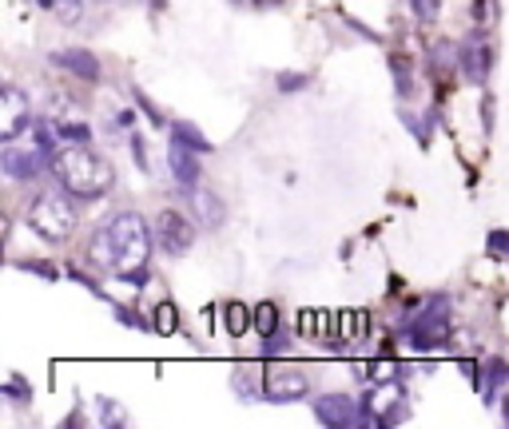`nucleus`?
<instances>
[{
    "label": "nucleus",
    "instance_id": "f257e3e1",
    "mask_svg": "<svg viewBox=\"0 0 509 429\" xmlns=\"http://www.w3.org/2000/svg\"><path fill=\"white\" fill-rule=\"evenodd\" d=\"M151 231L140 211H120L108 219V227L92 239V259L116 274H132L148 267Z\"/></svg>",
    "mask_w": 509,
    "mask_h": 429
},
{
    "label": "nucleus",
    "instance_id": "f03ea898",
    "mask_svg": "<svg viewBox=\"0 0 509 429\" xmlns=\"http://www.w3.org/2000/svg\"><path fill=\"white\" fill-rule=\"evenodd\" d=\"M48 167H53L56 183H61L68 195H76V199H104L116 187L112 163L104 156H96L92 148H84V143H64V148H56Z\"/></svg>",
    "mask_w": 509,
    "mask_h": 429
},
{
    "label": "nucleus",
    "instance_id": "7ed1b4c3",
    "mask_svg": "<svg viewBox=\"0 0 509 429\" xmlns=\"http://www.w3.org/2000/svg\"><path fill=\"white\" fill-rule=\"evenodd\" d=\"M28 223L40 239L48 243H64L76 231V207L68 203V191H44L28 211Z\"/></svg>",
    "mask_w": 509,
    "mask_h": 429
},
{
    "label": "nucleus",
    "instance_id": "20e7f679",
    "mask_svg": "<svg viewBox=\"0 0 509 429\" xmlns=\"http://www.w3.org/2000/svg\"><path fill=\"white\" fill-rule=\"evenodd\" d=\"M449 298L446 295H434L426 298V306H422V314H414L410 330H406V338H410L414 350H434L442 346L449 338Z\"/></svg>",
    "mask_w": 509,
    "mask_h": 429
},
{
    "label": "nucleus",
    "instance_id": "39448f33",
    "mask_svg": "<svg viewBox=\"0 0 509 429\" xmlns=\"http://www.w3.org/2000/svg\"><path fill=\"white\" fill-rule=\"evenodd\" d=\"M311 393V377L295 366H267L263 374V398L267 401H299Z\"/></svg>",
    "mask_w": 509,
    "mask_h": 429
},
{
    "label": "nucleus",
    "instance_id": "423d86ee",
    "mask_svg": "<svg viewBox=\"0 0 509 429\" xmlns=\"http://www.w3.org/2000/svg\"><path fill=\"white\" fill-rule=\"evenodd\" d=\"M156 243H159V251H167V255H188L191 251V243H195V227H191V219L188 214H180V211H159V219H156Z\"/></svg>",
    "mask_w": 509,
    "mask_h": 429
},
{
    "label": "nucleus",
    "instance_id": "0eeeda50",
    "mask_svg": "<svg viewBox=\"0 0 509 429\" xmlns=\"http://www.w3.org/2000/svg\"><path fill=\"white\" fill-rule=\"evenodd\" d=\"M315 417H319L322 425H335V429L370 425L367 422V409H362L354 398H346V393H322V398L315 401Z\"/></svg>",
    "mask_w": 509,
    "mask_h": 429
},
{
    "label": "nucleus",
    "instance_id": "6e6552de",
    "mask_svg": "<svg viewBox=\"0 0 509 429\" xmlns=\"http://www.w3.org/2000/svg\"><path fill=\"white\" fill-rule=\"evenodd\" d=\"M362 409H367V422L370 425H390L402 417L406 401H402V390H398L394 382H382L375 390L367 393V401H362Z\"/></svg>",
    "mask_w": 509,
    "mask_h": 429
},
{
    "label": "nucleus",
    "instance_id": "1a4fd4ad",
    "mask_svg": "<svg viewBox=\"0 0 509 429\" xmlns=\"http://www.w3.org/2000/svg\"><path fill=\"white\" fill-rule=\"evenodd\" d=\"M44 159H53V156H44V151H32V148H16V143H8L4 151H0V163H4V175L8 179H16V183H32V179L44 171Z\"/></svg>",
    "mask_w": 509,
    "mask_h": 429
},
{
    "label": "nucleus",
    "instance_id": "9d476101",
    "mask_svg": "<svg viewBox=\"0 0 509 429\" xmlns=\"http://www.w3.org/2000/svg\"><path fill=\"white\" fill-rule=\"evenodd\" d=\"M28 116H32V108H28V100H24V92L8 84V88L0 92V135L16 140V135L24 132V124H28Z\"/></svg>",
    "mask_w": 509,
    "mask_h": 429
},
{
    "label": "nucleus",
    "instance_id": "9b49d317",
    "mask_svg": "<svg viewBox=\"0 0 509 429\" xmlns=\"http://www.w3.org/2000/svg\"><path fill=\"white\" fill-rule=\"evenodd\" d=\"M199 151L188 148L183 140H175L172 135V148H167V167H172V175H175V183L183 187V191H191L195 183H199Z\"/></svg>",
    "mask_w": 509,
    "mask_h": 429
},
{
    "label": "nucleus",
    "instance_id": "f8f14e48",
    "mask_svg": "<svg viewBox=\"0 0 509 429\" xmlns=\"http://www.w3.org/2000/svg\"><path fill=\"white\" fill-rule=\"evenodd\" d=\"M489 68H494V45L486 36H470L462 48V72L470 76L473 84H486Z\"/></svg>",
    "mask_w": 509,
    "mask_h": 429
},
{
    "label": "nucleus",
    "instance_id": "ddd939ff",
    "mask_svg": "<svg viewBox=\"0 0 509 429\" xmlns=\"http://www.w3.org/2000/svg\"><path fill=\"white\" fill-rule=\"evenodd\" d=\"M188 203H191V219H199L203 227H219L223 223V203H219V195L211 191V187H199L195 183L188 191Z\"/></svg>",
    "mask_w": 509,
    "mask_h": 429
},
{
    "label": "nucleus",
    "instance_id": "4468645a",
    "mask_svg": "<svg viewBox=\"0 0 509 429\" xmlns=\"http://www.w3.org/2000/svg\"><path fill=\"white\" fill-rule=\"evenodd\" d=\"M53 64H56V68H64V72H72V76H80V80H88V84H96V80H100V64H96V56L84 53V48H61V53H53Z\"/></svg>",
    "mask_w": 509,
    "mask_h": 429
},
{
    "label": "nucleus",
    "instance_id": "2eb2a0df",
    "mask_svg": "<svg viewBox=\"0 0 509 429\" xmlns=\"http://www.w3.org/2000/svg\"><path fill=\"white\" fill-rule=\"evenodd\" d=\"M227 334H235V338H243V334L254 326V311H247L243 303H227Z\"/></svg>",
    "mask_w": 509,
    "mask_h": 429
},
{
    "label": "nucleus",
    "instance_id": "dca6fc26",
    "mask_svg": "<svg viewBox=\"0 0 509 429\" xmlns=\"http://www.w3.org/2000/svg\"><path fill=\"white\" fill-rule=\"evenodd\" d=\"M172 135H175V140H183L188 148H195L199 156H207V151H211V140L195 124H172Z\"/></svg>",
    "mask_w": 509,
    "mask_h": 429
},
{
    "label": "nucleus",
    "instance_id": "f3484780",
    "mask_svg": "<svg viewBox=\"0 0 509 429\" xmlns=\"http://www.w3.org/2000/svg\"><path fill=\"white\" fill-rule=\"evenodd\" d=\"M151 330L156 334H175L180 330V314H175L172 303H159L156 311H151Z\"/></svg>",
    "mask_w": 509,
    "mask_h": 429
},
{
    "label": "nucleus",
    "instance_id": "a211bd4d",
    "mask_svg": "<svg viewBox=\"0 0 509 429\" xmlns=\"http://www.w3.org/2000/svg\"><path fill=\"white\" fill-rule=\"evenodd\" d=\"M254 330H259L263 338L279 334V306L275 303H259V306H254Z\"/></svg>",
    "mask_w": 509,
    "mask_h": 429
},
{
    "label": "nucleus",
    "instance_id": "6ab92c4d",
    "mask_svg": "<svg viewBox=\"0 0 509 429\" xmlns=\"http://www.w3.org/2000/svg\"><path fill=\"white\" fill-rule=\"evenodd\" d=\"M53 127H56V135H61L64 143H88L92 140V127L80 124V119H72V124H53Z\"/></svg>",
    "mask_w": 509,
    "mask_h": 429
},
{
    "label": "nucleus",
    "instance_id": "aec40b11",
    "mask_svg": "<svg viewBox=\"0 0 509 429\" xmlns=\"http://www.w3.org/2000/svg\"><path fill=\"white\" fill-rule=\"evenodd\" d=\"M96 409H100V422L104 425H124L127 422V414H120V406L108 401V398H96Z\"/></svg>",
    "mask_w": 509,
    "mask_h": 429
},
{
    "label": "nucleus",
    "instance_id": "412c9836",
    "mask_svg": "<svg viewBox=\"0 0 509 429\" xmlns=\"http://www.w3.org/2000/svg\"><path fill=\"white\" fill-rule=\"evenodd\" d=\"M414 16H418L422 24H434L438 20V8H442V0H410Z\"/></svg>",
    "mask_w": 509,
    "mask_h": 429
},
{
    "label": "nucleus",
    "instance_id": "4be33fe9",
    "mask_svg": "<svg viewBox=\"0 0 509 429\" xmlns=\"http://www.w3.org/2000/svg\"><path fill=\"white\" fill-rule=\"evenodd\" d=\"M362 326H367V314H362V311H343V338L362 334Z\"/></svg>",
    "mask_w": 509,
    "mask_h": 429
},
{
    "label": "nucleus",
    "instance_id": "5701e85b",
    "mask_svg": "<svg viewBox=\"0 0 509 429\" xmlns=\"http://www.w3.org/2000/svg\"><path fill=\"white\" fill-rule=\"evenodd\" d=\"M311 84V76H303V72H283L279 76V92H299V88H307Z\"/></svg>",
    "mask_w": 509,
    "mask_h": 429
},
{
    "label": "nucleus",
    "instance_id": "b1692460",
    "mask_svg": "<svg viewBox=\"0 0 509 429\" xmlns=\"http://www.w3.org/2000/svg\"><path fill=\"white\" fill-rule=\"evenodd\" d=\"M4 398H16V401H28V398H32V390L20 382V374H12V377H8V385H4Z\"/></svg>",
    "mask_w": 509,
    "mask_h": 429
},
{
    "label": "nucleus",
    "instance_id": "393cba45",
    "mask_svg": "<svg viewBox=\"0 0 509 429\" xmlns=\"http://www.w3.org/2000/svg\"><path fill=\"white\" fill-rule=\"evenodd\" d=\"M56 12H61L68 24H76V20H80V12H84V4H80V0H56Z\"/></svg>",
    "mask_w": 509,
    "mask_h": 429
},
{
    "label": "nucleus",
    "instance_id": "a878e982",
    "mask_svg": "<svg viewBox=\"0 0 509 429\" xmlns=\"http://www.w3.org/2000/svg\"><path fill=\"white\" fill-rule=\"evenodd\" d=\"M299 326H303V334H319V326H322V314H319V311H303Z\"/></svg>",
    "mask_w": 509,
    "mask_h": 429
},
{
    "label": "nucleus",
    "instance_id": "bb28decb",
    "mask_svg": "<svg viewBox=\"0 0 509 429\" xmlns=\"http://www.w3.org/2000/svg\"><path fill=\"white\" fill-rule=\"evenodd\" d=\"M394 80H398V92H402V96H410V76H406V68H402V60H394Z\"/></svg>",
    "mask_w": 509,
    "mask_h": 429
},
{
    "label": "nucleus",
    "instance_id": "cd10ccee",
    "mask_svg": "<svg viewBox=\"0 0 509 429\" xmlns=\"http://www.w3.org/2000/svg\"><path fill=\"white\" fill-rule=\"evenodd\" d=\"M489 251H494V255H509V235H505V231H494V235H489Z\"/></svg>",
    "mask_w": 509,
    "mask_h": 429
},
{
    "label": "nucleus",
    "instance_id": "c85d7f7f",
    "mask_svg": "<svg viewBox=\"0 0 509 429\" xmlns=\"http://www.w3.org/2000/svg\"><path fill=\"white\" fill-rule=\"evenodd\" d=\"M20 267H24V271H36L40 279H48V282L56 279V267H48V263H20Z\"/></svg>",
    "mask_w": 509,
    "mask_h": 429
},
{
    "label": "nucleus",
    "instance_id": "c756f323",
    "mask_svg": "<svg viewBox=\"0 0 509 429\" xmlns=\"http://www.w3.org/2000/svg\"><path fill=\"white\" fill-rule=\"evenodd\" d=\"M132 151H135V163L148 171V156H143V140H140V135H132Z\"/></svg>",
    "mask_w": 509,
    "mask_h": 429
},
{
    "label": "nucleus",
    "instance_id": "7c9ffc66",
    "mask_svg": "<svg viewBox=\"0 0 509 429\" xmlns=\"http://www.w3.org/2000/svg\"><path fill=\"white\" fill-rule=\"evenodd\" d=\"M473 16H478V24L489 16V0H473Z\"/></svg>",
    "mask_w": 509,
    "mask_h": 429
},
{
    "label": "nucleus",
    "instance_id": "2f4dec72",
    "mask_svg": "<svg viewBox=\"0 0 509 429\" xmlns=\"http://www.w3.org/2000/svg\"><path fill=\"white\" fill-rule=\"evenodd\" d=\"M116 124H120V127H127V132H132V124H135V116H132V111H120V116H116Z\"/></svg>",
    "mask_w": 509,
    "mask_h": 429
},
{
    "label": "nucleus",
    "instance_id": "473e14b6",
    "mask_svg": "<svg viewBox=\"0 0 509 429\" xmlns=\"http://www.w3.org/2000/svg\"><path fill=\"white\" fill-rule=\"evenodd\" d=\"M116 319H120V322H127V326H140V319H135L132 311H116Z\"/></svg>",
    "mask_w": 509,
    "mask_h": 429
},
{
    "label": "nucleus",
    "instance_id": "72a5a7b5",
    "mask_svg": "<svg viewBox=\"0 0 509 429\" xmlns=\"http://www.w3.org/2000/svg\"><path fill=\"white\" fill-rule=\"evenodd\" d=\"M140 108H143V111H148V116H151V119H156V124H159V111H156V108H151V104H148V100H143V96H140Z\"/></svg>",
    "mask_w": 509,
    "mask_h": 429
}]
</instances>
